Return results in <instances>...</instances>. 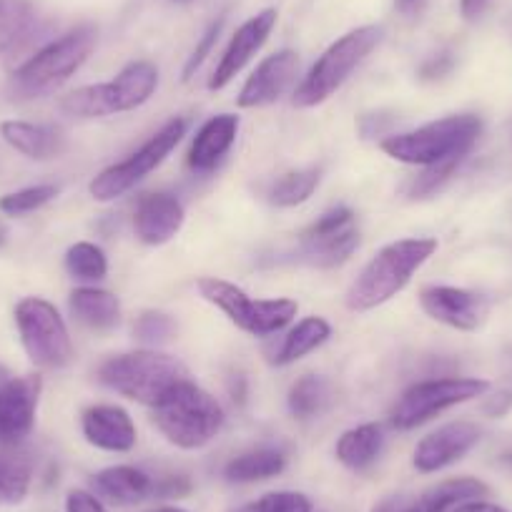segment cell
<instances>
[{"label":"cell","mask_w":512,"mask_h":512,"mask_svg":"<svg viewBox=\"0 0 512 512\" xmlns=\"http://www.w3.org/2000/svg\"><path fill=\"white\" fill-rule=\"evenodd\" d=\"M437 251V239L415 236L382 246L377 254L364 264L359 277L349 284L347 304L349 312H372L390 299H395L417 272L430 262Z\"/></svg>","instance_id":"obj_1"},{"label":"cell","mask_w":512,"mask_h":512,"mask_svg":"<svg viewBox=\"0 0 512 512\" xmlns=\"http://www.w3.org/2000/svg\"><path fill=\"white\" fill-rule=\"evenodd\" d=\"M482 134V118L475 113H455V116L437 118L425 123L415 131L392 134L382 139L379 149L390 159L407 166L450 164V161H465L467 154L475 149Z\"/></svg>","instance_id":"obj_2"},{"label":"cell","mask_w":512,"mask_h":512,"mask_svg":"<svg viewBox=\"0 0 512 512\" xmlns=\"http://www.w3.org/2000/svg\"><path fill=\"white\" fill-rule=\"evenodd\" d=\"M96 43V26L83 23V26L71 28L61 38L38 48L28 61H23L13 71L11 86H8L13 98H18V101H36V98L51 96L53 91H58L63 83L71 81L81 71L83 63L96 51Z\"/></svg>","instance_id":"obj_3"},{"label":"cell","mask_w":512,"mask_h":512,"mask_svg":"<svg viewBox=\"0 0 512 512\" xmlns=\"http://www.w3.org/2000/svg\"><path fill=\"white\" fill-rule=\"evenodd\" d=\"M98 382L116 395L156 407L189 379V369L176 357L156 349H136L108 357L96 372Z\"/></svg>","instance_id":"obj_4"},{"label":"cell","mask_w":512,"mask_h":512,"mask_svg":"<svg viewBox=\"0 0 512 512\" xmlns=\"http://www.w3.org/2000/svg\"><path fill=\"white\" fill-rule=\"evenodd\" d=\"M224 410L201 390L199 384L186 379L169 397L154 407V422L161 435L179 450H201L209 445L224 427Z\"/></svg>","instance_id":"obj_5"},{"label":"cell","mask_w":512,"mask_h":512,"mask_svg":"<svg viewBox=\"0 0 512 512\" xmlns=\"http://www.w3.org/2000/svg\"><path fill=\"white\" fill-rule=\"evenodd\" d=\"M379 41H382V28L379 26H359L337 38L302 78V83L294 91V106L314 108L332 98L347 83V78L367 61L369 53L379 46Z\"/></svg>","instance_id":"obj_6"},{"label":"cell","mask_w":512,"mask_h":512,"mask_svg":"<svg viewBox=\"0 0 512 512\" xmlns=\"http://www.w3.org/2000/svg\"><path fill=\"white\" fill-rule=\"evenodd\" d=\"M201 299L229 317L231 324L251 337H272L297 319L299 304L294 299H251L244 289L226 279L201 277L196 282Z\"/></svg>","instance_id":"obj_7"},{"label":"cell","mask_w":512,"mask_h":512,"mask_svg":"<svg viewBox=\"0 0 512 512\" xmlns=\"http://www.w3.org/2000/svg\"><path fill=\"white\" fill-rule=\"evenodd\" d=\"M189 131V121L184 116H176L171 121H166L164 126L151 136L146 144H141L134 154H128L126 159L111 164L108 169H103L101 174L93 176L91 184H88V194L93 196V201L98 204H108V201L121 199L123 194L134 189L136 184L146 179L154 169H159L166 159L171 156V151L181 144V139Z\"/></svg>","instance_id":"obj_8"},{"label":"cell","mask_w":512,"mask_h":512,"mask_svg":"<svg viewBox=\"0 0 512 512\" xmlns=\"http://www.w3.org/2000/svg\"><path fill=\"white\" fill-rule=\"evenodd\" d=\"M13 317L23 349L38 369H63L73 362V342L66 319L48 299H21Z\"/></svg>","instance_id":"obj_9"},{"label":"cell","mask_w":512,"mask_h":512,"mask_svg":"<svg viewBox=\"0 0 512 512\" xmlns=\"http://www.w3.org/2000/svg\"><path fill=\"white\" fill-rule=\"evenodd\" d=\"M487 392H490V382L482 377L425 379L402 392V397L392 407L390 422L395 430H415L450 407L465 405Z\"/></svg>","instance_id":"obj_10"},{"label":"cell","mask_w":512,"mask_h":512,"mask_svg":"<svg viewBox=\"0 0 512 512\" xmlns=\"http://www.w3.org/2000/svg\"><path fill=\"white\" fill-rule=\"evenodd\" d=\"M359 246L357 216L349 206H334L299 234L297 259L317 269L342 267Z\"/></svg>","instance_id":"obj_11"},{"label":"cell","mask_w":512,"mask_h":512,"mask_svg":"<svg viewBox=\"0 0 512 512\" xmlns=\"http://www.w3.org/2000/svg\"><path fill=\"white\" fill-rule=\"evenodd\" d=\"M41 392V374H11L0 384V447L21 445L31 435L36 427Z\"/></svg>","instance_id":"obj_12"},{"label":"cell","mask_w":512,"mask_h":512,"mask_svg":"<svg viewBox=\"0 0 512 512\" xmlns=\"http://www.w3.org/2000/svg\"><path fill=\"white\" fill-rule=\"evenodd\" d=\"M420 307L427 317L457 332H475L490 314V304L482 294L462 287H447V284L422 287Z\"/></svg>","instance_id":"obj_13"},{"label":"cell","mask_w":512,"mask_h":512,"mask_svg":"<svg viewBox=\"0 0 512 512\" xmlns=\"http://www.w3.org/2000/svg\"><path fill=\"white\" fill-rule=\"evenodd\" d=\"M482 430L475 422L457 420L447 422V425L437 427L427 437L417 442L415 452H412V467L420 475H435V472L447 470L462 457L470 455L480 442Z\"/></svg>","instance_id":"obj_14"},{"label":"cell","mask_w":512,"mask_h":512,"mask_svg":"<svg viewBox=\"0 0 512 512\" xmlns=\"http://www.w3.org/2000/svg\"><path fill=\"white\" fill-rule=\"evenodd\" d=\"M277 18L279 13L274 11V8H264V11H259L256 16H251L249 21H244L236 28L229 46H226L224 56L219 58L209 83H206L209 91H221V88H226L246 66H249L251 58L262 51L264 43L272 36L274 26H277Z\"/></svg>","instance_id":"obj_15"},{"label":"cell","mask_w":512,"mask_h":512,"mask_svg":"<svg viewBox=\"0 0 512 512\" xmlns=\"http://www.w3.org/2000/svg\"><path fill=\"white\" fill-rule=\"evenodd\" d=\"M299 76V53L292 48L272 53L251 71L246 83L236 96L239 108H264L277 103Z\"/></svg>","instance_id":"obj_16"},{"label":"cell","mask_w":512,"mask_h":512,"mask_svg":"<svg viewBox=\"0 0 512 512\" xmlns=\"http://www.w3.org/2000/svg\"><path fill=\"white\" fill-rule=\"evenodd\" d=\"M186 219L184 204L171 191L144 194L134 211V234L146 246H164L181 231Z\"/></svg>","instance_id":"obj_17"},{"label":"cell","mask_w":512,"mask_h":512,"mask_svg":"<svg viewBox=\"0 0 512 512\" xmlns=\"http://www.w3.org/2000/svg\"><path fill=\"white\" fill-rule=\"evenodd\" d=\"M81 432L91 447L116 455H126L139 442L134 420L118 405L86 407L81 415Z\"/></svg>","instance_id":"obj_18"},{"label":"cell","mask_w":512,"mask_h":512,"mask_svg":"<svg viewBox=\"0 0 512 512\" xmlns=\"http://www.w3.org/2000/svg\"><path fill=\"white\" fill-rule=\"evenodd\" d=\"M239 126L241 121L234 113H219L201 123L189 146V154H186V166L194 174H211L236 144Z\"/></svg>","instance_id":"obj_19"},{"label":"cell","mask_w":512,"mask_h":512,"mask_svg":"<svg viewBox=\"0 0 512 512\" xmlns=\"http://www.w3.org/2000/svg\"><path fill=\"white\" fill-rule=\"evenodd\" d=\"M0 136L13 151H18V154L31 161H51L66 151L63 131L56 126H48V123L11 118V121L0 123Z\"/></svg>","instance_id":"obj_20"},{"label":"cell","mask_w":512,"mask_h":512,"mask_svg":"<svg viewBox=\"0 0 512 512\" xmlns=\"http://www.w3.org/2000/svg\"><path fill=\"white\" fill-rule=\"evenodd\" d=\"M91 485L93 492L111 505H136L154 497L156 477L136 465H113L96 472Z\"/></svg>","instance_id":"obj_21"},{"label":"cell","mask_w":512,"mask_h":512,"mask_svg":"<svg viewBox=\"0 0 512 512\" xmlns=\"http://www.w3.org/2000/svg\"><path fill=\"white\" fill-rule=\"evenodd\" d=\"M68 309L73 319L93 332H111L121 324V299L113 292L93 284L76 287L68 297Z\"/></svg>","instance_id":"obj_22"},{"label":"cell","mask_w":512,"mask_h":512,"mask_svg":"<svg viewBox=\"0 0 512 512\" xmlns=\"http://www.w3.org/2000/svg\"><path fill=\"white\" fill-rule=\"evenodd\" d=\"M287 470V452L282 447H254L231 457L224 465V480L231 485L272 480Z\"/></svg>","instance_id":"obj_23"},{"label":"cell","mask_w":512,"mask_h":512,"mask_svg":"<svg viewBox=\"0 0 512 512\" xmlns=\"http://www.w3.org/2000/svg\"><path fill=\"white\" fill-rule=\"evenodd\" d=\"M384 450V430L377 422L357 425L352 430L342 432V437L334 445V455L347 470L364 472L379 460Z\"/></svg>","instance_id":"obj_24"},{"label":"cell","mask_w":512,"mask_h":512,"mask_svg":"<svg viewBox=\"0 0 512 512\" xmlns=\"http://www.w3.org/2000/svg\"><path fill=\"white\" fill-rule=\"evenodd\" d=\"M33 465L31 452L21 445L0 447V505L16 507L28 500L33 485Z\"/></svg>","instance_id":"obj_25"},{"label":"cell","mask_w":512,"mask_h":512,"mask_svg":"<svg viewBox=\"0 0 512 512\" xmlns=\"http://www.w3.org/2000/svg\"><path fill=\"white\" fill-rule=\"evenodd\" d=\"M121 113L144 106L159 88V68L151 61H131L111 81Z\"/></svg>","instance_id":"obj_26"},{"label":"cell","mask_w":512,"mask_h":512,"mask_svg":"<svg viewBox=\"0 0 512 512\" xmlns=\"http://www.w3.org/2000/svg\"><path fill=\"white\" fill-rule=\"evenodd\" d=\"M332 337V324L324 317H304L302 322L294 324L287 334H284L282 344L274 352L272 364L277 367H287V364L299 362L302 357L312 354L322 344L329 342Z\"/></svg>","instance_id":"obj_27"},{"label":"cell","mask_w":512,"mask_h":512,"mask_svg":"<svg viewBox=\"0 0 512 512\" xmlns=\"http://www.w3.org/2000/svg\"><path fill=\"white\" fill-rule=\"evenodd\" d=\"M487 492L490 487L477 477H450V480L437 482L430 490L417 495L412 512H450L460 502L477 500V497H485Z\"/></svg>","instance_id":"obj_28"},{"label":"cell","mask_w":512,"mask_h":512,"mask_svg":"<svg viewBox=\"0 0 512 512\" xmlns=\"http://www.w3.org/2000/svg\"><path fill=\"white\" fill-rule=\"evenodd\" d=\"M61 111L71 118H108L121 113L116 101V91H113L111 81L106 83H91V86H81L63 96Z\"/></svg>","instance_id":"obj_29"},{"label":"cell","mask_w":512,"mask_h":512,"mask_svg":"<svg viewBox=\"0 0 512 512\" xmlns=\"http://www.w3.org/2000/svg\"><path fill=\"white\" fill-rule=\"evenodd\" d=\"M319 181H322V169L319 166L289 171V174L279 176L274 181L272 189H269V201L274 206H279V209H292V206H299L312 199Z\"/></svg>","instance_id":"obj_30"},{"label":"cell","mask_w":512,"mask_h":512,"mask_svg":"<svg viewBox=\"0 0 512 512\" xmlns=\"http://www.w3.org/2000/svg\"><path fill=\"white\" fill-rule=\"evenodd\" d=\"M63 264H66L68 277L81 284H96L108 274L106 251L93 241H76L73 246H68Z\"/></svg>","instance_id":"obj_31"},{"label":"cell","mask_w":512,"mask_h":512,"mask_svg":"<svg viewBox=\"0 0 512 512\" xmlns=\"http://www.w3.org/2000/svg\"><path fill=\"white\" fill-rule=\"evenodd\" d=\"M329 384L317 374H304L289 387L287 407L297 420H312L327 407Z\"/></svg>","instance_id":"obj_32"},{"label":"cell","mask_w":512,"mask_h":512,"mask_svg":"<svg viewBox=\"0 0 512 512\" xmlns=\"http://www.w3.org/2000/svg\"><path fill=\"white\" fill-rule=\"evenodd\" d=\"M33 21L28 0H0V56L11 51Z\"/></svg>","instance_id":"obj_33"},{"label":"cell","mask_w":512,"mask_h":512,"mask_svg":"<svg viewBox=\"0 0 512 512\" xmlns=\"http://www.w3.org/2000/svg\"><path fill=\"white\" fill-rule=\"evenodd\" d=\"M58 194H61V189L53 184L26 186V189H18V191H11V194L0 196V211H3L6 216L33 214V211L51 204Z\"/></svg>","instance_id":"obj_34"},{"label":"cell","mask_w":512,"mask_h":512,"mask_svg":"<svg viewBox=\"0 0 512 512\" xmlns=\"http://www.w3.org/2000/svg\"><path fill=\"white\" fill-rule=\"evenodd\" d=\"M314 505L304 492L294 490H277L267 492L259 500L246 502V505L236 507L231 512H312Z\"/></svg>","instance_id":"obj_35"},{"label":"cell","mask_w":512,"mask_h":512,"mask_svg":"<svg viewBox=\"0 0 512 512\" xmlns=\"http://www.w3.org/2000/svg\"><path fill=\"white\" fill-rule=\"evenodd\" d=\"M179 327H176L174 319L164 312H144L134 324V334L141 344H149V347H161V344H169L176 337Z\"/></svg>","instance_id":"obj_36"},{"label":"cell","mask_w":512,"mask_h":512,"mask_svg":"<svg viewBox=\"0 0 512 512\" xmlns=\"http://www.w3.org/2000/svg\"><path fill=\"white\" fill-rule=\"evenodd\" d=\"M457 169H460V161L427 166V169H422L420 174L407 184V196H410V199H427V196L437 194V191L455 176Z\"/></svg>","instance_id":"obj_37"},{"label":"cell","mask_w":512,"mask_h":512,"mask_svg":"<svg viewBox=\"0 0 512 512\" xmlns=\"http://www.w3.org/2000/svg\"><path fill=\"white\" fill-rule=\"evenodd\" d=\"M221 31H224V18H219V21H214L209 28H206V33H204V36H201V41L196 43L194 51H191L189 61H186V66H184V81H189V78H194V73L199 71L201 66H204V61L211 56V51H214L216 41H219Z\"/></svg>","instance_id":"obj_38"},{"label":"cell","mask_w":512,"mask_h":512,"mask_svg":"<svg viewBox=\"0 0 512 512\" xmlns=\"http://www.w3.org/2000/svg\"><path fill=\"white\" fill-rule=\"evenodd\" d=\"M66 512H108V510L103 507L101 497H98L96 492L76 487V490H71L66 495Z\"/></svg>","instance_id":"obj_39"},{"label":"cell","mask_w":512,"mask_h":512,"mask_svg":"<svg viewBox=\"0 0 512 512\" xmlns=\"http://www.w3.org/2000/svg\"><path fill=\"white\" fill-rule=\"evenodd\" d=\"M191 492L189 477L184 475H166L156 477V492L154 497H184Z\"/></svg>","instance_id":"obj_40"},{"label":"cell","mask_w":512,"mask_h":512,"mask_svg":"<svg viewBox=\"0 0 512 512\" xmlns=\"http://www.w3.org/2000/svg\"><path fill=\"white\" fill-rule=\"evenodd\" d=\"M452 56L447 51L437 53V56H432L430 61H425L420 66V78H425V81H435V78H442L447 76V73L452 71Z\"/></svg>","instance_id":"obj_41"},{"label":"cell","mask_w":512,"mask_h":512,"mask_svg":"<svg viewBox=\"0 0 512 512\" xmlns=\"http://www.w3.org/2000/svg\"><path fill=\"white\" fill-rule=\"evenodd\" d=\"M412 507H415V497L405 495V492H395V495H387L374 502L369 512H412Z\"/></svg>","instance_id":"obj_42"},{"label":"cell","mask_w":512,"mask_h":512,"mask_svg":"<svg viewBox=\"0 0 512 512\" xmlns=\"http://www.w3.org/2000/svg\"><path fill=\"white\" fill-rule=\"evenodd\" d=\"M450 512H510V510L502 505H497V502H487V500H482V497H477V500L460 502V505L452 507Z\"/></svg>","instance_id":"obj_43"},{"label":"cell","mask_w":512,"mask_h":512,"mask_svg":"<svg viewBox=\"0 0 512 512\" xmlns=\"http://www.w3.org/2000/svg\"><path fill=\"white\" fill-rule=\"evenodd\" d=\"M492 0H460V13L465 21H477L487 11Z\"/></svg>","instance_id":"obj_44"},{"label":"cell","mask_w":512,"mask_h":512,"mask_svg":"<svg viewBox=\"0 0 512 512\" xmlns=\"http://www.w3.org/2000/svg\"><path fill=\"white\" fill-rule=\"evenodd\" d=\"M425 6H427V0H395V8L407 18L417 16Z\"/></svg>","instance_id":"obj_45"},{"label":"cell","mask_w":512,"mask_h":512,"mask_svg":"<svg viewBox=\"0 0 512 512\" xmlns=\"http://www.w3.org/2000/svg\"><path fill=\"white\" fill-rule=\"evenodd\" d=\"M149 512H189V510H184V507H174V505H164V507H156V510H149Z\"/></svg>","instance_id":"obj_46"},{"label":"cell","mask_w":512,"mask_h":512,"mask_svg":"<svg viewBox=\"0 0 512 512\" xmlns=\"http://www.w3.org/2000/svg\"><path fill=\"white\" fill-rule=\"evenodd\" d=\"M3 241H6V229L0 226V246H3Z\"/></svg>","instance_id":"obj_47"},{"label":"cell","mask_w":512,"mask_h":512,"mask_svg":"<svg viewBox=\"0 0 512 512\" xmlns=\"http://www.w3.org/2000/svg\"><path fill=\"white\" fill-rule=\"evenodd\" d=\"M174 3H191V0H174Z\"/></svg>","instance_id":"obj_48"}]
</instances>
